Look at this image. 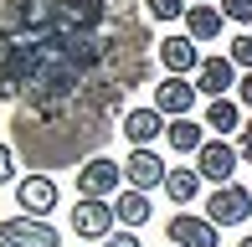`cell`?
<instances>
[{
  "label": "cell",
  "mask_w": 252,
  "mask_h": 247,
  "mask_svg": "<svg viewBox=\"0 0 252 247\" xmlns=\"http://www.w3.org/2000/svg\"><path fill=\"white\" fill-rule=\"evenodd\" d=\"M237 83H242V72H237V62H232V57H206V62H201V72H196V88L211 98V103H216V98H232V88H237Z\"/></svg>",
  "instance_id": "obj_12"
},
{
  "label": "cell",
  "mask_w": 252,
  "mask_h": 247,
  "mask_svg": "<svg viewBox=\"0 0 252 247\" xmlns=\"http://www.w3.org/2000/svg\"><path fill=\"white\" fill-rule=\"evenodd\" d=\"M206 139H211V134H206L196 119H170V129H165V144H170L175 154H201Z\"/></svg>",
  "instance_id": "obj_16"
},
{
  "label": "cell",
  "mask_w": 252,
  "mask_h": 247,
  "mask_svg": "<svg viewBox=\"0 0 252 247\" xmlns=\"http://www.w3.org/2000/svg\"><path fill=\"white\" fill-rule=\"evenodd\" d=\"M237 165H242V154H237L232 139H206L201 154H196V170H201V181H211V190L216 185H232L237 181Z\"/></svg>",
  "instance_id": "obj_3"
},
{
  "label": "cell",
  "mask_w": 252,
  "mask_h": 247,
  "mask_svg": "<svg viewBox=\"0 0 252 247\" xmlns=\"http://www.w3.org/2000/svg\"><path fill=\"white\" fill-rule=\"evenodd\" d=\"M190 5H216V0H190Z\"/></svg>",
  "instance_id": "obj_25"
},
{
  "label": "cell",
  "mask_w": 252,
  "mask_h": 247,
  "mask_svg": "<svg viewBox=\"0 0 252 247\" xmlns=\"http://www.w3.org/2000/svg\"><path fill=\"white\" fill-rule=\"evenodd\" d=\"M196 98H201V88L190 83V77H165V83H155V108L165 119H190Z\"/></svg>",
  "instance_id": "obj_11"
},
{
  "label": "cell",
  "mask_w": 252,
  "mask_h": 247,
  "mask_svg": "<svg viewBox=\"0 0 252 247\" xmlns=\"http://www.w3.org/2000/svg\"><path fill=\"white\" fill-rule=\"evenodd\" d=\"M165 196L175 201V206H190V201L201 196V170H196V165H170V175H165Z\"/></svg>",
  "instance_id": "obj_15"
},
{
  "label": "cell",
  "mask_w": 252,
  "mask_h": 247,
  "mask_svg": "<svg viewBox=\"0 0 252 247\" xmlns=\"http://www.w3.org/2000/svg\"><path fill=\"white\" fill-rule=\"evenodd\" d=\"M237 103L252 114V72H242V83H237Z\"/></svg>",
  "instance_id": "obj_24"
},
{
  "label": "cell",
  "mask_w": 252,
  "mask_h": 247,
  "mask_svg": "<svg viewBox=\"0 0 252 247\" xmlns=\"http://www.w3.org/2000/svg\"><path fill=\"white\" fill-rule=\"evenodd\" d=\"M0 242H10V247H62V232L52 221H36V216H10V221H0Z\"/></svg>",
  "instance_id": "obj_9"
},
{
  "label": "cell",
  "mask_w": 252,
  "mask_h": 247,
  "mask_svg": "<svg viewBox=\"0 0 252 247\" xmlns=\"http://www.w3.org/2000/svg\"><path fill=\"white\" fill-rule=\"evenodd\" d=\"M237 154H242V165H252V119L242 124V134H237Z\"/></svg>",
  "instance_id": "obj_22"
},
{
  "label": "cell",
  "mask_w": 252,
  "mask_h": 247,
  "mask_svg": "<svg viewBox=\"0 0 252 247\" xmlns=\"http://www.w3.org/2000/svg\"><path fill=\"white\" fill-rule=\"evenodd\" d=\"M237 247H252V237H242V242H237Z\"/></svg>",
  "instance_id": "obj_26"
},
{
  "label": "cell",
  "mask_w": 252,
  "mask_h": 247,
  "mask_svg": "<svg viewBox=\"0 0 252 247\" xmlns=\"http://www.w3.org/2000/svg\"><path fill=\"white\" fill-rule=\"evenodd\" d=\"M216 5H221V16L232 26H252V0H216Z\"/></svg>",
  "instance_id": "obj_20"
},
{
  "label": "cell",
  "mask_w": 252,
  "mask_h": 247,
  "mask_svg": "<svg viewBox=\"0 0 252 247\" xmlns=\"http://www.w3.org/2000/svg\"><path fill=\"white\" fill-rule=\"evenodd\" d=\"M165 175H170V165L159 160L155 150H129L124 154V185L129 190H144V196H150L155 185L165 190Z\"/></svg>",
  "instance_id": "obj_6"
},
{
  "label": "cell",
  "mask_w": 252,
  "mask_h": 247,
  "mask_svg": "<svg viewBox=\"0 0 252 247\" xmlns=\"http://www.w3.org/2000/svg\"><path fill=\"white\" fill-rule=\"evenodd\" d=\"M119 185H124V165L108 160V154H88V160L77 165V196H88V201H108Z\"/></svg>",
  "instance_id": "obj_2"
},
{
  "label": "cell",
  "mask_w": 252,
  "mask_h": 247,
  "mask_svg": "<svg viewBox=\"0 0 252 247\" xmlns=\"http://www.w3.org/2000/svg\"><path fill=\"white\" fill-rule=\"evenodd\" d=\"M103 247H144V242H139V237H134V232H129V227H119V232H113V237H108V242H103Z\"/></svg>",
  "instance_id": "obj_23"
},
{
  "label": "cell",
  "mask_w": 252,
  "mask_h": 247,
  "mask_svg": "<svg viewBox=\"0 0 252 247\" xmlns=\"http://www.w3.org/2000/svg\"><path fill=\"white\" fill-rule=\"evenodd\" d=\"M144 10H150L155 21H186L190 0H144Z\"/></svg>",
  "instance_id": "obj_18"
},
{
  "label": "cell",
  "mask_w": 252,
  "mask_h": 247,
  "mask_svg": "<svg viewBox=\"0 0 252 247\" xmlns=\"http://www.w3.org/2000/svg\"><path fill=\"white\" fill-rule=\"evenodd\" d=\"M201 124L211 129V139H226V134H242V103L237 98H216V103H206V114H201Z\"/></svg>",
  "instance_id": "obj_13"
},
{
  "label": "cell",
  "mask_w": 252,
  "mask_h": 247,
  "mask_svg": "<svg viewBox=\"0 0 252 247\" xmlns=\"http://www.w3.org/2000/svg\"><path fill=\"white\" fill-rule=\"evenodd\" d=\"M57 196H62V190H57V181L47 170H31V175H21L16 181V206H21V216H36V221H47L52 211H57Z\"/></svg>",
  "instance_id": "obj_4"
},
{
  "label": "cell",
  "mask_w": 252,
  "mask_h": 247,
  "mask_svg": "<svg viewBox=\"0 0 252 247\" xmlns=\"http://www.w3.org/2000/svg\"><path fill=\"white\" fill-rule=\"evenodd\" d=\"M170 124H165V114L150 103V108H124V124H119V134L134 144V150H155V139L165 134Z\"/></svg>",
  "instance_id": "obj_10"
},
{
  "label": "cell",
  "mask_w": 252,
  "mask_h": 247,
  "mask_svg": "<svg viewBox=\"0 0 252 247\" xmlns=\"http://www.w3.org/2000/svg\"><path fill=\"white\" fill-rule=\"evenodd\" d=\"M113 227H119V211H113V201H77L72 206V237H88V242H108Z\"/></svg>",
  "instance_id": "obj_5"
},
{
  "label": "cell",
  "mask_w": 252,
  "mask_h": 247,
  "mask_svg": "<svg viewBox=\"0 0 252 247\" xmlns=\"http://www.w3.org/2000/svg\"><path fill=\"white\" fill-rule=\"evenodd\" d=\"M201 216H206V221H216V227H242V221L252 216V190H247L242 181H232V185H216L211 196H206Z\"/></svg>",
  "instance_id": "obj_1"
},
{
  "label": "cell",
  "mask_w": 252,
  "mask_h": 247,
  "mask_svg": "<svg viewBox=\"0 0 252 247\" xmlns=\"http://www.w3.org/2000/svg\"><path fill=\"white\" fill-rule=\"evenodd\" d=\"M16 181H21V175H16V150L0 139V185H16Z\"/></svg>",
  "instance_id": "obj_21"
},
{
  "label": "cell",
  "mask_w": 252,
  "mask_h": 247,
  "mask_svg": "<svg viewBox=\"0 0 252 247\" xmlns=\"http://www.w3.org/2000/svg\"><path fill=\"white\" fill-rule=\"evenodd\" d=\"M155 47H159V67H165V77H190V72H201V62H206L201 47L186 36V31H180V36H159Z\"/></svg>",
  "instance_id": "obj_8"
},
{
  "label": "cell",
  "mask_w": 252,
  "mask_h": 247,
  "mask_svg": "<svg viewBox=\"0 0 252 247\" xmlns=\"http://www.w3.org/2000/svg\"><path fill=\"white\" fill-rule=\"evenodd\" d=\"M0 247H10V242H0Z\"/></svg>",
  "instance_id": "obj_27"
},
{
  "label": "cell",
  "mask_w": 252,
  "mask_h": 247,
  "mask_svg": "<svg viewBox=\"0 0 252 247\" xmlns=\"http://www.w3.org/2000/svg\"><path fill=\"white\" fill-rule=\"evenodd\" d=\"M226 57L237 62V72H252V36L237 31V41H226Z\"/></svg>",
  "instance_id": "obj_19"
},
{
  "label": "cell",
  "mask_w": 252,
  "mask_h": 247,
  "mask_svg": "<svg viewBox=\"0 0 252 247\" xmlns=\"http://www.w3.org/2000/svg\"><path fill=\"white\" fill-rule=\"evenodd\" d=\"M180 26H186L190 41H216V36L226 31V16H221V5H190Z\"/></svg>",
  "instance_id": "obj_14"
},
{
  "label": "cell",
  "mask_w": 252,
  "mask_h": 247,
  "mask_svg": "<svg viewBox=\"0 0 252 247\" xmlns=\"http://www.w3.org/2000/svg\"><path fill=\"white\" fill-rule=\"evenodd\" d=\"M165 237H170V247H221V227L196 216V211H180V216H170Z\"/></svg>",
  "instance_id": "obj_7"
},
{
  "label": "cell",
  "mask_w": 252,
  "mask_h": 247,
  "mask_svg": "<svg viewBox=\"0 0 252 247\" xmlns=\"http://www.w3.org/2000/svg\"><path fill=\"white\" fill-rule=\"evenodd\" d=\"M113 211H119V227H144V221H150L155 216V206H150V196H144V190H129V185H124L119 190V201H113Z\"/></svg>",
  "instance_id": "obj_17"
}]
</instances>
